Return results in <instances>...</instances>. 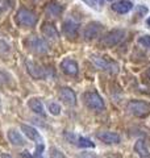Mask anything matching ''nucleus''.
Returning <instances> with one entry per match:
<instances>
[{"label":"nucleus","instance_id":"f257e3e1","mask_svg":"<svg viewBox=\"0 0 150 158\" xmlns=\"http://www.w3.org/2000/svg\"><path fill=\"white\" fill-rule=\"evenodd\" d=\"M16 23L20 27L32 28L36 25V23H37V15L27 8H21V9H19L16 13Z\"/></svg>","mask_w":150,"mask_h":158},{"label":"nucleus","instance_id":"f03ea898","mask_svg":"<svg viewBox=\"0 0 150 158\" xmlns=\"http://www.w3.org/2000/svg\"><path fill=\"white\" fill-rule=\"evenodd\" d=\"M128 111L131 115L136 117H146L150 113V104L145 102H138V100H132L128 104Z\"/></svg>","mask_w":150,"mask_h":158},{"label":"nucleus","instance_id":"7ed1b4c3","mask_svg":"<svg viewBox=\"0 0 150 158\" xmlns=\"http://www.w3.org/2000/svg\"><path fill=\"white\" fill-rule=\"evenodd\" d=\"M84 103H86V106L90 110H94L98 112L104 110V102L98 92H94V91L86 92L84 94Z\"/></svg>","mask_w":150,"mask_h":158},{"label":"nucleus","instance_id":"20e7f679","mask_svg":"<svg viewBox=\"0 0 150 158\" xmlns=\"http://www.w3.org/2000/svg\"><path fill=\"white\" fill-rule=\"evenodd\" d=\"M25 45L28 46L29 50H32L36 54H44V53L48 52L46 42H45L42 38L37 37V36H31L27 41H25Z\"/></svg>","mask_w":150,"mask_h":158},{"label":"nucleus","instance_id":"39448f33","mask_svg":"<svg viewBox=\"0 0 150 158\" xmlns=\"http://www.w3.org/2000/svg\"><path fill=\"white\" fill-rule=\"evenodd\" d=\"M124 34H125V32L121 31V29H115V31L109 32L107 36H104L102 38V41H100V44L106 48H112L115 45H117V44L124 38Z\"/></svg>","mask_w":150,"mask_h":158},{"label":"nucleus","instance_id":"423d86ee","mask_svg":"<svg viewBox=\"0 0 150 158\" xmlns=\"http://www.w3.org/2000/svg\"><path fill=\"white\" fill-rule=\"evenodd\" d=\"M59 99L67 106H75L77 104V95H75V92L69 87L61 88V91H59Z\"/></svg>","mask_w":150,"mask_h":158},{"label":"nucleus","instance_id":"0eeeda50","mask_svg":"<svg viewBox=\"0 0 150 158\" xmlns=\"http://www.w3.org/2000/svg\"><path fill=\"white\" fill-rule=\"evenodd\" d=\"M61 69L65 74H67V75L75 77L78 74V63L70 58L63 59L62 63H61Z\"/></svg>","mask_w":150,"mask_h":158},{"label":"nucleus","instance_id":"6e6552de","mask_svg":"<svg viewBox=\"0 0 150 158\" xmlns=\"http://www.w3.org/2000/svg\"><path fill=\"white\" fill-rule=\"evenodd\" d=\"M98 138L103 141L104 144H119L120 142V136L115 132H100L98 133Z\"/></svg>","mask_w":150,"mask_h":158},{"label":"nucleus","instance_id":"1a4fd4ad","mask_svg":"<svg viewBox=\"0 0 150 158\" xmlns=\"http://www.w3.org/2000/svg\"><path fill=\"white\" fill-rule=\"evenodd\" d=\"M21 131L25 133V136H27L28 138H31L32 141H36L37 144H42V137L40 136V133L37 132L36 128H33V127H31V125L23 124V125H21Z\"/></svg>","mask_w":150,"mask_h":158},{"label":"nucleus","instance_id":"9d476101","mask_svg":"<svg viewBox=\"0 0 150 158\" xmlns=\"http://www.w3.org/2000/svg\"><path fill=\"white\" fill-rule=\"evenodd\" d=\"M132 8H133V4L131 2H128V0H120V2L112 4V9H113V11L117 12V13H121V15L128 13Z\"/></svg>","mask_w":150,"mask_h":158},{"label":"nucleus","instance_id":"9b49d317","mask_svg":"<svg viewBox=\"0 0 150 158\" xmlns=\"http://www.w3.org/2000/svg\"><path fill=\"white\" fill-rule=\"evenodd\" d=\"M100 29H102V25L98 23L88 24L86 31H84V37H86V40H92L95 37H98L99 33H100Z\"/></svg>","mask_w":150,"mask_h":158},{"label":"nucleus","instance_id":"f8f14e48","mask_svg":"<svg viewBox=\"0 0 150 158\" xmlns=\"http://www.w3.org/2000/svg\"><path fill=\"white\" fill-rule=\"evenodd\" d=\"M27 67H28V73L31 74L33 78L41 79V78L45 77V71H44L38 65H36V63H33V62H31V61H28V62H27Z\"/></svg>","mask_w":150,"mask_h":158},{"label":"nucleus","instance_id":"ddd939ff","mask_svg":"<svg viewBox=\"0 0 150 158\" xmlns=\"http://www.w3.org/2000/svg\"><path fill=\"white\" fill-rule=\"evenodd\" d=\"M134 152L137 153L140 158H150V152L144 140H138L134 144Z\"/></svg>","mask_w":150,"mask_h":158},{"label":"nucleus","instance_id":"4468645a","mask_svg":"<svg viewBox=\"0 0 150 158\" xmlns=\"http://www.w3.org/2000/svg\"><path fill=\"white\" fill-rule=\"evenodd\" d=\"M63 33L70 38L77 37V34H78V24H75L74 21H71V20L66 21L63 24Z\"/></svg>","mask_w":150,"mask_h":158},{"label":"nucleus","instance_id":"2eb2a0df","mask_svg":"<svg viewBox=\"0 0 150 158\" xmlns=\"http://www.w3.org/2000/svg\"><path fill=\"white\" fill-rule=\"evenodd\" d=\"M92 61H94L95 65H96L99 69H102V70H111L112 73H116V70H113L112 67L117 69V66L115 65V63H112V62H107L106 59L98 58V57H92Z\"/></svg>","mask_w":150,"mask_h":158},{"label":"nucleus","instance_id":"dca6fc26","mask_svg":"<svg viewBox=\"0 0 150 158\" xmlns=\"http://www.w3.org/2000/svg\"><path fill=\"white\" fill-rule=\"evenodd\" d=\"M8 140L11 141L13 145H17V146H23V145H25V140L23 138V136L20 135L17 131H15V129L8 131Z\"/></svg>","mask_w":150,"mask_h":158},{"label":"nucleus","instance_id":"f3484780","mask_svg":"<svg viewBox=\"0 0 150 158\" xmlns=\"http://www.w3.org/2000/svg\"><path fill=\"white\" fill-rule=\"evenodd\" d=\"M42 33L45 34V37H48V38H50V40H57V38H58V32H57V29L54 28L52 24L45 23L44 25H42Z\"/></svg>","mask_w":150,"mask_h":158},{"label":"nucleus","instance_id":"a211bd4d","mask_svg":"<svg viewBox=\"0 0 150 158\" xmlns=\"http://www.w3.org/2000/svg\"><path fill=\"white\" fill-rule=\"evenodd\" d=\"M28 104H29V108H31L33 112H36L37 115L45 116V111H44V106H42L41 100H38V99H31Z\"/></svg>","mask_w":150,"mask_h":158},{"label":"nucleus","instance_id":"6ab92c4d","mask_svg":"<svg viewBox=\"0 0 150 158\" xmlns=\"http://www.w3.org/2000/svg\"><path fill=\"white\" fill-rule=\"evenodd\" d=\"M61 12H62V7L59 6V4H57V3H50V4H48L46 13L49 15V16L58 17L59 15H61Z\"/></svg>","mask_w":150,"mask_h":158},{"label":"nucleus","instance_id":"aec40b11","mask_svg":"<svg viewBox=\"0 0 150 158\" xmlns=\"http://www.w3.org/2000/svg\"><path fill=\"white\" fill-rule=\"evenodd\" d=\"M75 145H78V146H81V148H94L95 144L90 140V138L87 137H82V136H78V140H77V144Z\"/></svg>","mask_w":150,"mask_h":158},{"label":"nucleus","instance_id":"412c9836","mask_svg":"<svg viewBox=\"0 0 150 158\" xmlns=\"http://www.w3.org/2000/svg\"><path fill=\"white\" fill-rule=\"evenodd\" d=\"M49 111H50V113H52V115L57 116V115H59V113H61V106L57 104V103H50Z\"/></svg>","mask_w":150,"mask_h":158},{"label":"nucleus","instance_id":"4be33fe9","mask_svg":"<svg viewBox=\"0 0 150 158\" xmlns=\"http://www.w3.org/2000/svg\"><path fill=\"white\" fill-rule=\"evenodd\" d=\"M86 4H88L91 8L94 9H96V11H100L102 9V3L99 2V0H83Z\"/></svg>","mask_w":150,"mask_h":158},{"label":"nucleus","instance_id":"5701e85b","mask_svg":"<svg viewBox=\"0 0 150 158\" xmlns=\"http://www.w3.org/2000/svg\"><path fill=\"white\" fill-rule=\"evenodd\" d=\"M50 158H67L61 150H58L57 148H52L50 149Z\"/></svg>","mask_w":150,"mask_h":158},{"label":"nucleus","instance_id":"b1692460","mask_svg":"<svg viewBox=\"0 0 150 158\" xmlns=\"http://www.w3.org/2000/svg\"><path fill=\"white\" fill-rule=\"evenodd\" d=\"M138 42L141 44L142 46L150 49V36H142V37H140L138 38Z\"/></svg>","mask_w":150,"mask_h":158},{"label":"nucleus","instance_id":"393cba45","mask_svg":"<svg viewBox=\"0 0 150 158\" xmlns=\"http://www.w3.org/2000/svg\"><path fill=\"white\" fill-rule=\"evenodd\" d=\"M44 149H45L44 144H38V145L36 146V152H34V157H33V158H45V157H42Z\"/></svg>","mask_w":150,"mask_h":158},{"label":"nucleus","instance_id":"a878e982","mask_svg":"<svg viewBox=\"0 0 150 158\" xmlns=\"http://www.w3.org/2000/svg\"><path fill=\"white\" fill-rule=\"evenodd\" d=\"M21 157H23V158H33V157L31 156V153H29L28 150H24V152L21 153Z\"/></svg>","mask_w":150,"mask_h":158},{"label":"nucleus","instance_id":"bb28decb","mask_svg":"<svg viewBox=\"0 0 150 158\" xmlns=\"http://www.w3.org/2000/svg\"><path fill=\"white\" fill-rule=\"evenodd\" d=\"M3 158H11V157H9V156H7V154H4V156H3Z\"/></svg>","mask_w":150,"mask_h":158},{"label":"nucleus","instance_id":"cd10ccee","mask_svg":"<svg viewBox=\"0 0 150 158\" xmlns=\"http://www.w3.org/2000/svg\"><path fill=\"white\" fill-rule=\"evenodd\" d=\"M146 23H148V25H150V16H149V19H148V21H146Z\"/></svg>","mask_w":150,"mask_h":158},{"label":"nucleus","instance_id":"c85d7f7f","mask_svg":"<svg viewBox=\"0 0 150 158\" xmlns=\"http://www.w3.org/2000/svg\"><path fill=\"white\" fill-rule=\"evenodd\" d=\"M149 78H150V70H149Z\"/></svg>","mask_w":150,"mask_h":158},{"label":"nucleus","instance_id":"c756f323","mask_svg":"<svg viewBox=\"0 0 150 158\" xmlns=\"http://www.w3.org/2000/svg\"><path fill=\"white\" fill-rule=\"evenodd\" d=\"M0 107H2V104H0Z\"/></svg>","mask_w":150,"mask_h":158}]
</instances>
